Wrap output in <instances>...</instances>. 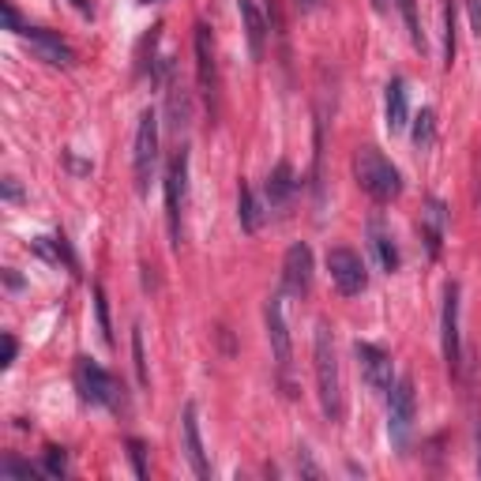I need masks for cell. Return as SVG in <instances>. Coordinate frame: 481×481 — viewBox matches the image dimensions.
<instances>
[{"label":"cell","mask_w":481,"mask_h":481,"mask_svg":"<svg viewBox=\"0 0 481 481\" xmlns=\"http://www.w3.org/2000/svg\"><path fill=\"white\" fill-rule=\"evenodd\" d=\"M312 369H316V395H320V406L324 417L334 425L343 422L346 403H343V372H339V353H334V339H331V327L320 324L316 327V339H312Z\"/></svg>","instance_id":"obj_1"},{"label":"cell","mask_w":481,"mask_h":481,"mask_svg":"<svg viewBox=\"0 0 481 481\" xmlns=\"http://www.w3.org/2000/svg\"><path fill=\"white\" fill-rule=\"evenodd\" d=\"M353 181L376 203H391L403 196V174L376 147H358V155H353Z\"/></svg>","instance_id":"obj_2"},{"label":"cell","mask_w":481,"mask_h":481,"mask_svg":"<svg viewBox=\"0 0 481 481\" xmlns=\"http://www.w3.org/2000/svg\"><path fill=\"white\" fill-rule=\"evenodd\" d=\"M414 422H417V391H414L410 376H403V380H395V387L387 391V436L399 455L410 451Z\"/></svg>","instance_id":"obj_3"},{"label":"cell","mask_w":481,"mask_h":481,"mask_svg":"<svg viewBox=\"0 0 481 481\" xmlns=\"http://www.w3.org/2000/svg\"><path fill=\"white\" fill-rule=\"evenodd\" d=\"M76 387L83 395V403L106 406V410H124V384L91 358L76 361Z\"/></svg>","instance_id":"obj_4"},{"label":"cell","mask_w":481,"mask_h":481,"mask_svg":"<svg viewBox=\"0 0 481 481\" xmlns=\"http://www.w3.org/2000/svg\"><path fill=\"white\" fill-rule=\"evenodd\" d=\"M263 324H267V343L271 353H275V369L279 380L286 387V395H294V384H289V369H294V343H289V324H286V298L271 294L263 305Z\"/></svg>","instance_id":"obj_5"},{"label":"cell","mask_w":481,"mask_h":481,"mask_svg":"<svg viewBox=\"0 0 481 481\" xmlns=\"http://www.w3.org/2000/svg\"><path fill=\"white\" fill-rule=\"evenodd\" d=\"M158 165V113L143 110L136 124V151H132V170H136V192H151V177Z\"/></svg>","instance_id":"obj_6"},{"label":"cell","mask_w":481,"mask_h":481,"mask_svg":"<svg viewBox=\"0 0 481 481\" xmlns=\"http://www.w3.org/2000/svg\"><path fill=\"white\" fill-rule=\"evenodd\" d=\"M327 275H331L334 289H339L343 298L361 294V289L369 286L365 260L353 253V248H331V253H327Z\"/></svg>","instance_id":"obj_7"},{"label":"cell","mask_w":481,"mask_h":481,"mask_svg":"<svg viewBox=\"0 0 481 481\" xmlns=\"http://www.w3.org/2000/svg\"><path fill=\"white\" fill-rule=\"evenodd\" d=\"M441 346L444 365L451 376L463 372V339H459V282L444 286V312H441Z\"/></svg>","instance_id":"obj_8"},{"label":"cell","mask_w":481,"mask_h":481,"mask_svg":"<svg viewBox=\"0 0 481 481\" xmlns=\"http://www.w3.org/2000/svg\"><path fill=\"white\" fill-rule=\"evenodd\" d=\"M188 188V151H177L170 170H165V222H170V241L181 248V207Z\"/></svg>","instance_id":"obj_9"},{"label":"cell","mask_w":481,"mask_h":481,"mask_svg":"<svg viewBox=\"0 0 481 481\" xmlns=\"http://www.w3.org/2000/svg\"><path fill=\"white\" fill-rule=\"evenodd\" d=\"M353 358H358V365H361V376H365L369 391L387 395V391L395 387L391 353H384L380 346H372V343H353Z\"/></svg>","instance_id":"obj_10"},{"label":"cell","mask_w":481,"mask_h":481,"mask_svg":"<svg viewBox=\"0 0 481 481\" xmlns=\"http://www.w3.org/2000/svg\"><path fill=\"white\" fill-rule=\"evenodd\" d=\"M282 289L294 298H305L312 289V248L305 241L289 245L286 248V260H282Z\"/></svg>","instance_id":"obj_11"},{"label":"cell","mask_w":481,"mask_h":481,"mask_svg":"<svg viewBox=\"0 0 481 481\" xmlns=\"http://www.w3.org/2000/svg\"><path fill=\"white\" fill-rule=\"evenodd\" d=\"M19 34L31 41V49L38 53V60H46V65H53V68H72L76 65V53L60 34H53L46 27H23Z\"/></svg>","instance_id":"obj_12"},{"label":"cell","mask_w":481,"mask_h":481,"mask_svg":"<svg viewBox=\"0 0 481 481\" xmlns=\"http://www.w3.org/2000/svg\"><path fill=\"white\" fill-rule=\"evenodd\" d=\"M196 76H200V91L207 102L218 98V65H215V41L211 27L196 23Z\"/></svg>","instance_id":"obj_13"},{"label":"cell","mask_w":481,"mask_h":481,"mask_svg":"<svg viewBox=\"0 0 481 481\" xmlns=\"http://www.w3.org/2000/svg\"><path fill=\"white\" fill-rule=\"evenodd\" d=\"M181 436H184V455H188V463H192L196 477H211V463H207L203 436H200V406L196 403H184V410H181Z\"/></svg>","instance_id":"obj_14"},{"label":"cell","mask_w":481,"mask_h":481,"mask_svg":"<svg viewBox=\"0 0 481 481\" xmlns=\"http://www.w3.org/2000/svg\"><path fill=\"white\" fill-rule=\"evenodd\" d=\"M237 12H241V31H245V41H248V53H253V60H263L271 23L263 19L256 0H237Z\"/></svg>","instance_id":"obj_15"},{"label":"cell","mask_w":481,"mask_h":481,"mask_svg":"<svg viewBox=\"0 0 481 481\" xmlns=\"http://www.w3.org/2000/svg\"><path fill=\"white\" fill-rule=\"evenodd\" d=\"M384 117H387V132H403L410 124V91H406V79L395 76L387 83V94H384Z\"/></svg>","instance_id":"obj_16"},{"label":"cell","mask_w":481,"mask_h":481,"mask_svg":"<svg viewBox=\"0 0 481 481\" xmlns=\"http://www.w3.org/2000/svg\"><path fill=\"white\" fill-rule=\"evenodd\" d=\"M263 192H267V207H271V211H286L289 200H294V192H298L294 165H289V162H279L275 170H271V177H267V184H263Z\"/></svg>","instance_id":"obj_17"},{"label":"cell","mask_w":481,"mask_h":481,"mask_svg":"<svg viewBox=\"0 0 481 481\" xmlns=\"http://www.w3.org/2000/svg\"><path fill=\"white\" fill-rule=\"evenodd\" d=\"M369 248H372L376 263H380V267L387 271V275H391V271H399V245H395L391 229H387L380 218H372V222H369Z\"/></svg>","instance_id":"obj_18"},{"label":"cell","mask_w":481,"mask_h":481,"mask_svg":"<svg viewBox=\"0 0 481 481\" xmlns=\"http://www.w3.org/2000/svg\"><path fill=\"white\" fill-rule=\"evenodd\" d=\"M444 222H448V207H444L441 200H429V207L422 211V229H425V241H429V253H432V256L441 253Z\"/></svg>","instance_id":"obj_19"},{"label":"cell","mask_w":481,"mask_h":481,"mask_svg":"<svg viewBox=\"0 0 481 481\" xmlns=\"http://www.w3.org/2000/svg\"><path fill=\"white\" fill-rule=\"evenodd\" d=\"M237 218H241V229H245V234H256V229H260V222H263L260 203H256L253 188H248L245 181L237 184Z\"/></svg>","instance_id":"obj_20"},{"label":"cell","mask_w":481,"mask_h":481,"mask_svg":"<svg viewBox=\"0 0 481 481\" xmlns=\"http://www.w3.org/2000/svg\"><path fill=\"white\" fill-rule=\"evenodd\" d=\"M188 120H192V98H188V91L181 87V83H174L170 87V124H174V132L188 129Z\"/></svg>","instance_id":"obj_21"},{"label":"cell","mask_w":481,"mask_h":481,"mask_svg":"<svg viewBox=\"0 0 481 481\" xmlns=\"http://www.w3.org/2000/svg\"><path fill=\"white\" fill-rule=\"evenodd\" d=\"M395 8H399L403 23H406V34L414 41V49L425 53V31H422V19H417V0H395Z\"/></svg>","instance_id":"obj_22"},{"label":"cell","mask_w":481,"mask_h":481,"mask_svg":"<svg viewBox=\"0 0 481 481\" xmlns=\"http://www.w3.org/2000/svg\"><path fill=\"white\" fill-rule=\"evenodd\" d=\"M414 143H417V151H429L436 143V113L432 110L417 113V120H414Z\"/></svg>","instance_id":"obj_23"},{"label":"cell","mask_w":481,"mask_h":481,"mask_svg":"<svg viewBox=\"0 0 481 481\" xmlns=\"http://www.w3.org/2000/svg\"><path fill=\"white\" fill-rule=\"evenodd\" d=\"M94 316H98V331L102 339L113 346V324H110V301H106V289L94 286Z\"/></svg>","instance_id":"obj_24"},{"label":"cell","mask_w":481,"mask_h":481,"mask_svg":"<svg viewBox=\"0 0 481 481\" xmlns=\"http://www.w3.org/2000/svg\"><path fill=\"white\" fill-rule=\"evenodd\" d=\"M41 474V467H31V463H23V459H15V455H4L0 459V477H38Z\"/></svg>","instance_id":"obj_25"},{"label":"cell","mask_w":481,"mask_h":481,"mask_svg":"<svg viewBox=\"0 0 481 481\" xmlns=\"http://www.w3.org/2000/svg\"><path fill=\"white\" fill-rule=\"evenodd\" d=\"M455 65V4L444 8V68Z\"/></svg>","instance_id":"obj_26"},{"label":"cell","mask_w":481,"mask_h":481,"mask_svg":"<svg viewBox=\"0 0 481 481\" xmlns=\"http://www.w3.org/2000/svg\"><path fill=\"white\" fill-rule=\"evenodd\" d=\"M65 451L60 448H46V459H41V474L46 477H65Z\"/></svg>","instance_id":"obj_27"},{"label":"cell","mask_w":481,"mask_h":481,"mask_svg":"<svg viewBox=\"0 0 481 481\" xmlns=\"http://www.w3.org/2000/svg\"><path fill=\"white\" fill-rule=\"evenodd\" d=\"M132 353H136V376H139V387L151 384V372H147V361H143V334L139 327L132 331Z\"/></svg>","instance_id":"obj_28"},{"label":"cell","mask_w":481,"mask_h":481,"mask_svg":"<svg viewBox=\"0 0 481 481\" xmlns=\"http://www.w3.org/2000/svg\"><path fill=\"white\" fill-rule=\"evenodd\" d=\"M129 459H132L136 477H147L151 474L147 470V444H143V441H129Z\"/></svg>","instance_id":"obj_29"},{"label":"cell","mask_w":481,"mask_h":481,"mask_svg":"<svg viewBox=\"0 0 481 481\" xmlns=\"http://www.w3.org/2000/svg\"><path fill=\"white\" fill-rule=\"evenodd\" d=\"M4 200H8V203H19V200H23V188H19L15 177H4Z\"/></svg>","instance_id":"obj_30"},{"label":"cell","mask_w":481,"mask_h":481,"mask_svg":"<svg viewBox=\"0 0 481 481\" xmlns=\"http://www.w3.org/2000/svg\"><path fill=\"white\" fill-rule=\"evenodd\" d=\"M4 23H8V31H23V23H19V12H15L12 0H4Z\"/></svg>","instance_id":"obj_31"},{"label":"cell","mask_w":481,"mask_h":481,"mask_svg":"<svg viewBox=\"0 0 481 481\" xmlns=\"http://www.w3.org/2000/svg\"><path fill=\"white\" fill-rule=\"evenodd\" d=\"M15 350H19V343H15V334H4V361H0V365H12L15 361Z\"/></svg>","instance_id":"obj_32"},{"label":"cell","mask_w":481,"mask_h":481,"mask_svg":"<svg viewBox=\"0 0 481 481\" xmlns=\"http://www.w3.org/2000/svg\"><path fill=\"white\" fill-rule=\"evenodd\" d=\"M467 8H470V27H474V34H481V0H467Z\"/></svg>","instance_id":"obj_33"},{"label":"cell","mask_w":481,"mask_h":481,"mask_svg":"<svg viewBox=\"0 0 481 481\" xmlns=\"http://www.w3.org/2000/svg\"><path fill=\"white\" fill-rule=\"evenodd\" d=\"M298 467L308 474V477H320V470H316V463H312V459H308V451L301 448V455H298Z\"/></svg>","instance_id":"obj_34"},{"label":"cell","mask_w":481,"mask_h":481,"mask_svg":"<svg viewBox=\"0 0 481 481\" xmlns=\"http://www.w3.org/2000/svg\"><path fill=\"white\" fill-rule=\"evenodd\" d=\"M298 8H301V12H316L320 0H298Z\"/></svg>","instance_id":"obj_35"},{"label":"cell","mask_w":481,"mask_h":481,"mask_svg":"<svg viewBox=\"0 0 481 481\" xmlns=\"http://www.w3.org/2000/svg\"><path fill=\"white\" fill-rule=\"evenodd\" d=\"M8 286H12V289H19V286H23V279H19L15 271H8Z\"/></svg>","instance_id":"obj_36"},{"label":"cell","mask_w":481,"mask_h":481,"mask_svg":"<svg viewBox=\"0 0 481 481\" xmlns=\"http://www.w3.org/2000/svg\"><path fill=\"white\" fill-rule=\"evenodd\" d=\"M372 12H387V0H369Z\"/></svg>","instance_id":"obj_37"},{"label":"cell","mask_w":481,"mask_h":481,"mask_svg":"<svg viewBox=\"0 0 481 481\" xmlns=\"http://www.w3.org/2000/svg\"><path fill=\"white\" fill-rule=\"evenodd\" d=\"M477 474H481V425H477Z\"/></svg>","instance_id":"obj_38"},{"label":"cell","mask_w":481,"mask_h":481,"mask_svg":"<svg viewBox=\"0 0 481 481\" xmlns=\"http://www.w3.org/2000/svg\"><path fill=\"white\" fill-rule=\"evenodd\" d=\"M76 8H79L83 15H87V12H91V4H87V0H76Z\"/></svg>","instance_id":"obj_39"},{"label":"cell","mask_w":481,"mask_h":481,"mask_svg":"<svg viewBox=\"0 0 481 481\" xmlns=\"http://www.w3.org/2000/svg\"><path fill=\"white\" fill-rule=\"evenodd\" d=\"M139 4H158V0H139Z\"/></svg>","instance_id":"obj_40"}]
</instances>
